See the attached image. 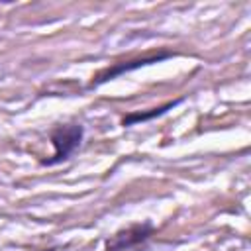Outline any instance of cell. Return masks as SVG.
I'll list each match as a JSON object with an SVG mask.
<instances>
[{
	"mask_svg": "<svg viewBox=\"0 0 251 251\" xmlns=\"http://www.w3.org/2000/svg\"><path fill=\"white\" fill-rule=\"evenodd\" d=\"M84 137V127L80 124H63V126H55L51 129V145H53V155L49 159H43L41 165L43 167H53L59 165L67 159H71V155L80 147Z\"/></svg>",
	"mask_w": 251,
	"mask_h": 251,
	"instance_id": "obj_1",
	"label": "cell"
},
{
	"mask_svg": "<svg viewBox=\"0 0 251 251\" xmlns=\"http://www.w3.org/2000/svg\"><path fill=\"white\" fill-rule=\"evenodd\" d=\"M153 231H155V227L149 220L141 222V224H131L129 227L116 231L106 241V251H127L131 247H137V245L145 243L153 235Z\"/></svg>",
	"mask_w": 251,
	"mask_h": 251,
	"instance_id": "obj_2",
	"label": "cell"
},
{
	"mask_svg": "<svg viewBox=\"0 0 251 251\" xmlns=\"http://www.w3.org/2000/svg\"><path fill=\"white\" fill-rule=\"evenodd\" d=\"M169 57H173L171 51H161V53H157V55H149V57H139V59H131V61L114 63L112 67H108V69L100 71L96 76H92L88 88L100 86V84H104V82H108V80H112V78H116V76H122V75H126V73L137 71V69H141V67H147V65L159 63V61H165V59H169Z\"/></svg>",
	"mask_w": 251,
	"mask_h": 251,
	"instance_id": "obj_3",
	"label": "cell"
},
{
	"mask_svg": "<svg viewBox=\"0 0 251 251\" xmlns=\"http://www.w3.org/2000/svg\"><path fill=\"white\" fill-rule=\"evenodd\" d=\"M178 102H180V100L165 102V104H161V106H157V108H151V110H147V112H129V114H126V116L122 118V126H124V127H129V126H133V124H139V122L143 124V122L155 120V118L163 116L165 112L173 110V108H175Z\"/></svg>",
	"mask_w": 251,
	"mask_h": 251,
	"instance_id": "obj_4",
	"label": "cell"
}]
</instances>
